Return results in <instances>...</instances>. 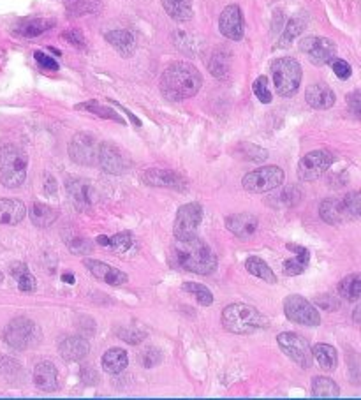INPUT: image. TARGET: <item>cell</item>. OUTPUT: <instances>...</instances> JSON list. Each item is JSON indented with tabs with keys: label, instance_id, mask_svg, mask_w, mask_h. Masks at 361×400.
I'll return each instance as SVG.
<instances>
[{
	"label": "cell",
	"instance_id": "1",
	"mask_svg": "<svg viewBox=\"0 0 361 400\" xmlns=\"http://www.w3.org/2000/svg\"><path fill=\"white\" fill-rule=\"evenodd\" d=\"M171 261L175 267L198 275H210L217 270V257L208 245L195 235L190 238H175L171 247Z\"/></svg>",
	"mask_w": 361,
	"mask_h": 400
},
{
	"label": "cell",
	"instance_id": "2",
	"mask_svg": "<svg viewBox=\"0 0 361 400\" xmlns=\"http://www.w3.org/2000/svg\"><path fill=\"white\" fill-rule=\"evenodd\" d=\"M203 85V78L193 63L175 62L161 78V91L171 101H183L195 96Z\"/></svg>",
	"mask_w": 361,
	"mask_h": 400
},
{
	"label": "cell",
	"instance_id": "3",
	"mask_svg": "<svg viewBox=\"0 0 361 400\" xmlns=\"http://www.w3.org/2000/svg\"><path fill=\"white\" fill-rule=\"evenodd\" d=\"M223 324L231 334L249 335L268 327V319L250 305L231 304L224 309Z\"/></svg>",
	"mask_w": 361,
	"mask_h": 400
},
{
	"label": "cell",
	"instance_id": "4",
	"mask_svg": "<svg viewBox=\"0 0 361 400\" xmlns=\"http://www.w3.org/2000/svg\"><path fill=\"white\" fill-rule=\"evenodd\" d=\"M29 157L16 145L0 147V182L9 189L24 185L27 178Z\"/></svg>",
	"mask_w": 361,
	"mask_h": 400
},
{
	"label": "cell",
	"instance_id": "5",
	"mask_svg": "<svg viewBox=\"0 0 361 400\" xmlns=\"http://www.w3.org/2000/svg\"><path fill=\"white\" fill-rule=\"evenodd\" d=\"M272 74L275 91L282 97L295 96L302 83V66L295 58H278L272 63Z\"/></svg>",
	"mask_w": 361,
	"mask_h": 400
},
{
	"label": "cell",
	"instance_id": "6",
	"mask_svg": "<svg viewBox=\"0 0 361 400\" xmlns=\"http://www.w3.org/2000/svg\"><path fill=\"white\" fill-rule=\"evenodd\" d=\"M4 340L14 349H32L41 342V328L27 317H18L11 321L4 330Z\"/></svg>",
	"mask_w": 361,
	"mask_h": 400
},
{
	"label": "cell",
	"instance_id": "7",
	"mask_svg": "<svg viewBox=\"0 0 361 400\" xmlns=\"http://www.w3.org/2000/svg\"><path fill=\"white\" fill-rule=\"evenodd\" d=\"M284 182V171L278 166H263L243 177V189L249 193L261 194L277 189Z\"/></svg>",
	"mask_w": 361,
	"mask_h": 400
},
{
	"label": "cell",
	"instance_id": "8",
	"mask_svg": "<svg viewBox=\"0 0 361 400\" xmlns=\"http://www.w3.org/2000/svg\"><path fill=\"white\" fill-rule=\"evenodd\" d=\"M285 317L293 323L305 324V327H317L321 323L319 310L300 294H291L284 300Z\"/></svg>",
	"mask_w": 361,
	"mask_h": 400
},
{
	"label": "cell",
	"instance_id": "9",
	"mask_svg": "<svg viewBox=\"0 0 361 400\" xmlns=\"http://www.w3.org/2000/svg\"><path fill=\"white\" fill-rule=\"evenodd\" d=\"M278 346L280 349L291 358L295 364H298L302 369H308L312 365V347L308 344V340L300 337L298 334H293V332H284L277 337Z\"/></svg>",
	"mask_w": 361,
	"mask_h": 400
},
{
	"label": "cell",
	"instance_id": "10",
	"mask_svg": "<svg viewBox=\"0 0 361 400\" xmlns=\"http://www.w3.org/2000/svg\"><path fill=\"white\" fill-rule=\"evenodd\" d=\"M335 157L330 150H314L307 154L300 160L298 164V177L302 180H315V178L322 177L330 166L333 164Z\"/></svg>",
	"mask_w": 361,
	"mask_h": 400
},
{
	"label": "cell",
	"instance_id": "11",
	"mask_svg": "<svg viewBox=\"0 0 361 400\" xmlns=\"http://www.w3.org/2000/svg\"><path fill=\"white\" fill-rule=\"evenodd\" d=\"M203 220V208L198 203H187L176 214L175 220V238H190L198 235L199 224Z\"/></svg>",
	"mask_w": 361,
	"mask_h": 400
},
{
	"label": "cell",
	"instance_id": "12",
	"mask_svg": "<svg viewBox=\"0 0 361 400\" xmlns=\"http://www.w3.org/2000/svg\"><path fill=\"white\" fill-rule=\"evenodd\" d=\"M97 152H99V143L96 136L88 133L76 134L69 143L71 159L81 166H92L97 160Z\"/></svg>",
	"mask_w": 361,
	"mask_h": 400
},
{
	"label": "cell",
	"instance_id": "13",
	"mask_svg": "<svg viewBox=\"0 0 361 400\" xmlns=\"http://www.w3.org/2000/svg\"><path fill=\"white\" fill-rule=\"evenodd\" d=\"M300 50L305 51L310 58L312 63L315 66H325L328 63L337 53V46H335L333 41L326 39V37H305V39L300 43Z\"/></svg>",
	"mask_w": 361,
	"mask_h": 400
},
{
	"label": "cell",
	"instance_id": "14",
	"mask_svg": "<svg viewBox=\"0 0 361 400\" xmlns=\"http://www.w3.org/2000/svg\"><path fill=\"white\" fill-rule=\"evenodd\" d=\"M97 160H99L101 168L106 173L111 175H122L127 170L129 163H127L126 155L120 152V148H116L111 143H101L99 152H97Z\"/></svg>",
	"mask_w": 361,
	"mask_h": 400
},
{
	"label": "cell",
	"instance_id": "15",
	"mask_svg": "<svg viewBox=\"0 0 361 400\" xmlns=\"http://www.w3.org/2000/svg\"><path fill=\"white\" fill-rule=\"evenodd\" d=\"M67 190H69V196L73 200V203L76 205L81 210L86 208H92L97 201V193L96 187L90 182L83 180V178H73V180L67 182Z\"/></svg>",
	"mask_w": 361,
	"mask_h": 400
},
{
	"label": "cell",
	"instance_id": "16",
	"mask_svg": "<svg viewBox=\"0 0 361 400\" xmlns=\"http://www.w3.org/2000/svg\"><path fill=\"white\" fill-rule=\"evenodd\" d=\"M219 29L228 39L240 41L243 37V16L238 6H228L220 14Z\"/></svg>",
	"mask_w": 361,
	"mask_h": 400
},
{
	"label": "cell",
	"instance_id": "17",
	"mask_svg": "<svg viewBox=\"0 0 361 400\" xmlns=\"http://www.w3.org/2000/svg\"><path fill=\"white\" fill-rule=\"evenodd\" d=\"M85 267L93 277H97L106 284H111V286H120V284L127 282V274H123L122 270H116V268H113L99 260H86Z\"/></svg>",
	"mask_w": 361,
	"mask_h": 400
},
{
	"label": "cell",
	"instance_id": "18",
	"mask_svg": "<svg viewBox=\"0 0 361 400\" xmlns=\"http://www.w3.org/2000/svg\"><path fill=\"white\" fill-rule=\"evenodd\" d=\"M305 99L314 110H328V108L333 106L337 97H335V92L328 85L314 83L307 88Z\"/></svg>",
	"mask_w": 361,
	"mask_h": 400
},
{
	"label": "cell",
	"instance_id": "19",
	"mask_svg": "<svg viewBox=\"0 0 361 400\" xmlns=\"http://www.w3.org/2000/svg\"><path fill=\"white\" fill-rule=\"evenodd\" d=\"M259 220L250 214H235L225 219V227L240 238L252 237L258 231Z\"/></svg>",
	"mask_w": 361,
	"mask_h": 400
},
{
	"label": "cell",
	"instance_id": "20",
	"mask_svg": "<svg viewBox=\"0 0 361 400\" xmlns=\"http://www.w3.org/2000/svg\"><path fill=\"white\" fill-rule=\"evenodd\" d=\"M59 351L66 361H81L88 357L90 346L83 337H67L60 342Z\"/></svg>",
	"mask_w": 361,
	"mask_h": 400
},
{
	"label": "cell",
	"instance_id": "21",
	"mask_svg": "<svg viewBox=\"0 0 361 400\" xmlns=\"http://www.w3.org/2000/svg\"><path fill=\"white\" fill-rule=\"evenodd\" d=\"M34 384L39 388L41 391H55L59 388V372H56V367L54 364H48V361H43V364L37 365L34 369Z\"/></svg>",
	"mask_w": 361,
	"mask_h": 400
},
{
	"label": "cell",
	"instance_id": "22",
	"mask_svg": "<svg viewBox=\"0 0 361 400\" xmlns=\"http://www.w3.org/2000/svg\"><path fill=\"white\" fill-rule=\"evenodd\" d=\"M143 182L146 185L153 187H171V189H180L183 187V180L180 175L169 170H148L143 173Z\"/></svg>",
	"mask_w": 361,
	"mask_h": 400
},
{
	"label": "cell",
	"instance_id": "23",
	"mask_svg": "<svg viewBox=\"0 0 361 400\" xmlns=\"http://www.w3.org/2000/svg\"><path fill=\"white\" fill-rule=\"evenodd\" d=\"M27 214L24 201L20 200H0V224H14L21 222Z\"/></svg>",
	"mask_w": 361,
	"mask_h": 400
},
{
	"label": "cell",
	"instance_id": "24",
	"mask_svg": "<svg viewBox=\"0 0 361 400\" xmlns=\"http://www.w3.org/2000/svg\"><path fill=\"white\" fill-rule=\"evenodd\" d=\"M106 41L115 48L118 53H122L123 57H131L136 48L134 43V36L129 31H111L106 34Z\"/></svg>",
	"mask_w": 361,
	"mask_h": 400
},
{
	"label": "cell",
	"instance_id": "25",
	"mask_svg": "<svg viewBox=\"0 0 361 400\" xmlns=\"http://www.w3.org/2000/svg\"><path fill=\"white\" fill-rule=\"evenodd\" d=\"M129 364V357L123 349L120 347H111L108 349L106 353L103 354V369L106 370L108 374H120L123 372Z\"/></svg>",
	"mask_w": 361,
	"mask_h": 400
},
{
	"label": "cell",
	"instance_id": "26",
	"mask_svg": "<svg viewBox=\"0 0 361 400\" xmlns=\"http://www.w3.org/2000/svg\"><path fill=\"white\" fill-rule=\"evenodd\" d=\"M289 249L295 250L296 257L295 260H288L284 263V274L285 275H300L305 272V268L308 267V261H310V252L305 249V247H300L295 244H289Z\"/></svg>",
	"mask_w": 361,
	"mask_h": 400
},
{
	"label": "cell",
	"instance_id": "27",
	"mask_svg": "<svg viewBox=\"0 0 361 400\" xmlns=\"http://www.w3.org/2000/svg\"><path fill=\"white\" fill-rule=\"evenodd\" d=\"M166 13L175 21H189L193 18V0H163Z\"/></svg>",
	"mask_w": 361,
	"mask_h": 400
},
{
	"label": "cell",
	"instance_id": "28",
	"mask_svg": "<svg viewBox=\"0 0 361 400\" xmlns=\"http://www.w3.org/2000/svg\"><path fill=\"white\" fill-rule=\"evenodd\" d=\"M29 215H30V220L34 222V226L37 227L51 226V224L56 220V217H59L54 207H48V205L44 203H34L32 208H30Z\"/></svg>",
	"mask_w": 361,
	"mask_h": 400
},
{
	"label": "cell",
	"instance_id": "29",
	"mask_svg": "<svg viewBox=\"0 0 361 400\" xmlns=\"http://www.w3.org/2000/svg\"><path fill=\"white\" fill-rule=\"evenodd\" d=\"M319 214H321L322 220L328 224H340L345 219V210L342 201L338 200H325L319 207Z\"/></svg>",
	"mask_w": 361,
	"mask_h": 400
},
{
	"label": "cell",
	"instance_id": "30",
	"mask_svg": "<svg viewBox=\"0 0 361 400\" xmlns=\"http://www.w3.org/2000/svg\"><path fill=\"white\" fill-rule=\"evenodd\" d=\"M54 25L55 24L51 20H44V18H32V20H25L24 24L18 25L16 32L20 34V36L32 39V37H37V36H41V34L50 31Z\"/></svg>",
	"mask_w": 361,
	"mask_h": 400
},
{
	"label": "cell",
	"instance_id": "31",
	"mask_svg": "<svg viewBox=\"0 0 361 400\" xmlns=\"http://www.w3.org/2000/svg\"><path fill=\"white\" fill-rule=\"evenodd\" d=\"M312 357L326 370H333L338 364L337 349L333 346H330V344H317V346L312 347Z\"/></svg>",
	"mask_w": 361,
	"mask_h": 400
},
{
	"label": "cell",
	"instance_id": "32",
	"mask_svg": "<svg viewBox=\"0 0 361 400\" xmlns=\"http://www.w3.org/2000/svg\"><path fill=\"white\" fill-rule=\"evenodd\" d=\"M340 395V388L338 384L335 383L333 379L330 377H315L312 381V397H319V399H333Z\"/></svg>",
	"mask_w": 361,
	"mask_h": 400
},
{
	"label": "cell",
	"instance_id": "33",
	"mask_svg": "<svg viewBox=\"0 0 361 400\" xmlns=\"http://www.w3.org/2000/svg\"><path fill=\"white\" fill-rule=\"evenodd\" d=\"M245 267H247V270H249V274L254 275V277L263 279L265 282H268V284L277 282V277H275V274H273V270L265 263V261L261 260V257H255V256L249 257L245 263Z\"/></svg>",
	"mask_w": 361,
	"mask_h": 400
},
{
	"label": "cell",
	"instance_id": "34",
	"mask_svg": "<svg viewBox=\"0 0 361 400\" xmlns=\"http://www.w3.org/2000/svg\"><path fill=\"white\" fill-rule=\"evenodd\" d=\"M338 293L351 302L358 300V298L361 297V277L360 275L352 274V275H347V277L342 279L340 284H338Z\"/></svg>",
	"mask_w": 361,
	"mask_h": 400
},
{
	"label": "cell",
	"instance_id": "35",
	"mask_svg": "<svg viewBox=\"0 0 361 400\" xmlns=\"http://www.w3.org/2000/svg\"><path fill=\"white\" fill-rule=\"evenodd\" d=\"M183 289H185L189 294H193V297H195V300H198L199 305H203V307H208V305L213 304L212 291H210L206 286H203V284L185 282L183 284Z\"/></svg>",
	"mask_w": 361,
	"mask_h": 400
},
{
	"label": "cell",
	"instance_id": "36",
	"mask_svg": "<svg viewBox=\"0 0 361 400\" xmlns=\"http://www.w3.org/2000/svg\"><path fill=\"white\" fill-rule=\"evenodd\" d=\"M76 110L90 111V113H96V115H99V117H103V118H111V120H115V122H118V123H126V122H123V118L120 117V115L116 113L115 110H111V108H106V106H101L99 103H93V101H90V103L78 104Z\"/></svg>",
	"mask_w": 361,
	"mask_h": 400
},
{
	"label": "cell",
	"instance_id": "37",
	"mask_svg": "<svg viewBox=\"0 0 361 400\" xmlns=\"http://www.w3.org/2000/svg\"><path fill=\"white\" fill-rule=\"evenodd\" d=\"M303 31V21L300 18H293L288 25H285V31L282 34L280 41L277 43V48H285L295 41L296 36H300Z\"/></svg>",
	"mask_w": 361,
	"mask_h": 400
},
{
	"label": "cell",
	"instance_id": "38",
	"mask_svg": "<svg viewBox=\"0 0 361 400\" xmlns=\"http://www.w3.org/2000/svg\"><path fill=\"white\" fill-rule=\"evenodd\" d=\"M103 9V4L99 0H78L76 4L69 7L73 16H83V14H96Z\"/></svg>",
	"mask_w": 361,
	"mask_h": 400
},
{
	"label": "cell",
	"instance_id": "39",
	"mask_svg": "<svg viewBox=\"0 0 361 400\" xmlns=\"http://www.w3.org/2000/svg\"><path fill=\"white\" fill-rule=\"evenodd\" d=\"M252 91H254L255 97H258L263 104L272 103V92H270L268 78L266 76H259L258 80L254 81V87H252Z\"/></svg>",
	"mask_w": 361,
	"mask_h": 400
},
{
	"label": "cell",
	"instance_id": "40",
	"mask_svg": "<svg viewBox=\"0 0 361 400\" xmlns=\"http://www.w3.org/2000/svg\"><path fill=\"white\" fill-rule=\"evenodd\" d=\"M131 245H133V237H131L129 231L116 233L115 237L110 238V244H108V247H111L115 252H126L131 249Z\"/></svg>",
	"mask_w": 361,
	"mask_h": 400
},
{
	"label": "cell",
	"instance_id": "41",
	"mask_svg": "<svg viewBox=\"0 0 361 400\" xmlns=\"http://www.w3.org/2000/svg\"><path fill=\"white\" fill-rule=\"evenodd\" d=\"M342 205H344L345 214L351 215V217H358V215H360V210H361V198H360V193H351V194H347V198H345V200L342 201Z\"/></svg>",
	"mask_w": 361,
	"mask_h": 400
},
{
	"label": "cell",
	"instance_id": "42",
	"mask_svg": "<svg viewBox=\"0 0 361 400\" xmlns=\"http://www.w3.org/2000/svg\"><path fill=\"white\" fill-rule=\"evenodd\" d=\"M161 361H163V353H161L157 347H148V349H145L141 353V364L145 365L146 369L156 367Z\"/></svg>",
	"mask_w": 361,
	"mask_h": 400
},
{
	"label": "cell",
	"instance_id": "43",
	"mask_svg": "<svg viewBox=\"0 0 361 400\" xmlns=\"http://www.w3.org/2000/svg\"><path fill=\"white\" fill-rule=\"evenodd\" d=\"M330 66H332V69H333V73L337 74L338 78H340V80H347L349 76H351V66H349L347 62L345 61H342V58H332V61L328 62Z\"/></svg>",
	"mask_w": 361,
	"mask_h": 400
},
{
	"label": "cell",
	"instance_id": "44",
	"mask_svg": "<svg viewBox=\"0 0 361 400\" xmlns=\"http://www.w3.org/2000/svg\"><path fill=\"white\" fill-rule=\"evenodd\" d=\"M34 58H36V62L39 63L41 69L44 71H59V62L55 61V58H51L50 55H46L44 51H36L34 53Z\"/></svg>",
	"mask_w": 361,
	"mask_h": 400
},
{
	"label": "cell",
	"instance_id": "45",
	"mask_svg": "<svg viewBox=\"0 0 361 400\" xmlns=\"http://www.w3.org/2000/svg\"><path fill=\"white\" fill-rule=\"evenodd\" d=\"M16 280H18V287H20V291H24V293H32V291L36 289V279H34V275L30 274V270H25L24 274L18 275Z\"/></svg>",
	"mask_w": 361,
	"mask_h": 400
},
{
	"label": "cell",
	"instance_id": "46",
	"mask_svg": "<svg viewBox=\"0 0 361 400\" xmlns=\"http://www.w3.org/2000/svg\"><path fill=\"white\" fill-rule=\"evenodd\" d=\"M118 337L129 344H139L145 339V334L139 330H134V328H122V330H118Z\"/></svg>",
	"mask_w": 361,
	"mask_h": 400
},
{
	"label": "cell",
	"instance_id": "47",
	"mask_svg": "<svg viewBox=\"0 0 361 400\" xmlns=\"http://www.w3.org/2000/svg\"><path fill=\"white\" fill-rule=\"evenodd\" d=\"M63 39L69 41V43L73 44V46H76V48H85V37H83V34H81L80 31H76V29H71V31L63 32Z\"/></svg>",
	"mask_w": 361,
	"mask_h": 400
},
{
	"label": "cell",
	"instance_id": "48",
	"mask_svg": "<svg viewBox=\"0 0 361 400\" xmlns=\"http://www.w3.org/2000/svg\"><path fill=\"white\" fill-rule=\"evenodd\" d=\"M71 252L88 254V252H92V244H90L88 240H83V238H80V240H74L73 244H71Z\"/></svg>",
	"mask_w": 361,
	"mask_h": 400
},
{
	"label": "cell",
	"instance_id": "49",
	"mask_svg": "<svg viewBox=\"0 0 361 400\" xmlns=\"http://www.w3.org/2000/svg\"><path fill=\"white\" fill-rule=\"evenodd\" d=\"M81 376H83V381L86 384L97 383V372H96V370L83 369V370H81Z\"/></svg>",
	"mask_w": 361,
	"mask_h": 400
},
{
	"label": "cell",
	"instance_id": "50",
	"mask_svg": "<svg viewBox=\"0 0 361 400\" xmlns=\"http://www.w3.org/2000/svg\"><path fill=\"white\" fill-rule=\"evenodd\" d=\"M351 106H352V111H355L356 115H360V93L355 92L351 96Z\"/></svg>",
	"mask_w": 361,
	"mask_h": 400
},
{
	"label": "cell",
	"instance_id": "51",
	"mask_svg": "<svg viewBox=\"0 0 361 400\" xmlns=\"http://www.w3.org/2000/svg\"><path fill=\"white\" fill-rule=\"evenodd\" d=\"M62 280L67 284H74V275L73 274H63L62 275Z\"/></svg>",
	"mask_w": 361,
	"mask_h": 400
},
{
	"label": "cell",
	"instance_id": "52",
	"mask_svg": "<svg viewBox=\"0 0 361 400\" xmlns=\"http://www.w3.org/2000/svg\"><path fill=\"white\" fill-rule=\"evenodd\" d=\"M2 279H4V275H2V274H0V282H2Z\"/></svg>",
	"mask_w": 361,
	"mask_h": 400
}]
</instances>
